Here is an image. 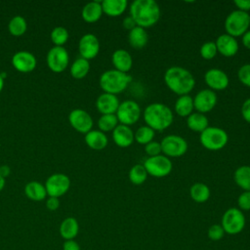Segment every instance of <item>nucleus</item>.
<instances>
[{"instance_id":"79ce46f5","label":"nucleus","mask_w":250,"mask_h":250,"mask_svg":"<svg viewBox=\"0 0 250 250\" xmlns=\"http://www.w3.org/2000/svg\"><path fill=\"white\" fill-rule=\"evenodd\" d=\"M145 151L148 155V157L159 155L162 152L161 145H160L159 142L152 141V142H150V143H148L147 145L145 146Z\"/></svg>"},{"instance_id":"393cba45","label":"nucleus","mask_w":250,"mask_h":250,"mask_svg":"<svg viewBox=\"0 0 250 250\" xmlns=\"http://www.w3.org/2000/svg\"><path fill=\"white\" fill-rule=\"evenodd\" d=\"M102 2L100 1H92L87 3L81 12L82 19L89 23H93L98 21L103 15Z\"/></svg>"},{"instance_id":"e433bc0d","label":"nucleus","mask_w":250,"mask_h":250,"mask_svg":"<svg viewBox=\"0 0 250 250\" xmlns=\"http://www.w3.org/2000/svg\"><path fill=\"white\" fill-rule=\"evenodd\" d=\"M51 40L55 46H62L68 40L69 33L66 28L62 26H57L51 31Z\"/></svg>"},{"instance_id":"37998d69","label":"nucleus","mask_w":250,"mask_h":250,"mask_svg":"<svg viewBox=\"0 0 250 250\" xmlns=\"http://www.w3.org/2000/svg\"><path fill=\"white\" fill-rule=\"evenodd\" d=\"M241 115L246 122L250 123V98L243 102L241 105Z\"/></svg>"},{"instance_id":"aec40b11","label":"nucleus","mask_w":250,"mask_h":250,"mask_svg":"<svg viewBox=\"0 0 250 250\" xmlns=\"http://www.w3.org/2000/svg\"><path fill=\"white\" fill-rule=\"evenodd\" d=\"M111 62L114 69L128 73L133 66V59L130 53L124 49H117L111 55Z\"/></svg>"},{"instance_id":"dca6fc26","label":"nucleus","mask_w":250,"mask_h":250,"mask_svg":"<svg viewBox=\"0 0 250 250\" xmlns=\"http://www.w3.org/2000/svg\"><path fill=\"white\" fill-rule=\"evenodd\" d=\"M204 81L212 91H222L228 88L229 78L228 74L220 68H210L204 74Z\"/></svg>"},{"instance_id":"f8f14e48","label":"nucleus","mask_w":250,"mask_h":250,"mask_svg":"<svg viewBox=\"0 0 250 250\" xmlns=\"http://www.w3.org/2000/svg\"><path fill=\"white\" fill-rule=\"evenodd\" d=\"M69 188L70 179L68 178V176L62 173H56L51 175L45 183L47 194L53 197H61L69 189Z\"/></svg>"},{"instance_id":"f3484780","label":"nucleus","mask_w":250,"mask_h":250,"mask_svg":"<svg viewBox=\"0 0 250 250\" xmlns=\"http://www.w3.org/2000/svg\"><path fill=\"white\" fill-rule=\"evenodd\" d=\"M12 64L18 71L28 73L36 67V59L30 52L20 51L12 57Z\"/></svg>"},{"instance_id":"8fccbe9b","label":"nucleus","mask_w":250,"mask_h":250,"mask_svg":"<svg viewBox=\"0 0 250 250\" xmlns=\"http://www.w3.org/2000/svg\"><path fill=\"white\" fill-rule=\"evenodd\" d=\"M10 172H11V169L8 165L0 166V176L3 177L4 179L10 175Z\"/></svg>"},{"instance_id":"423d86ee","label":"nucleus","mask_w":250,"mask_h":250,"mask_svg":"<svg viewBox=\"0 0 250 250\" xmlns=\"http://www.w3.org/2000/svg\"><path fill=\"white\" fill-rule=\"evenodd\" d=\"M249 14L239 10L230 12L225 21V29L227 34L236 38L242 36L249 28Z\"/></svg>"},{"instance_id":"c756f323","label":"nucleus","mask_w":250,"mask_h":250,"mask_svg":"<svg viewBox=\"0 0 250 250\" xmlns=\"http://www.w3.org/2000/svg\"><path fill=\"white\" fill-rule=\"evenodd\" d=\"M189 195L194 202L204 203L210 198L211 191L204 183H195L189 188Z\"/></svg>"},{"instance_id":"58836bf2","label":"nucleus","mask_w":250,"mask_h":250,"mask_svg":"<svg viewBox=\"0 0 250 250\" xmlns=\"http://www.w3.org/2000/svg\"><path fill=\"white\" fill-rule=\"evenodd\" d=\"M207 235L212 241H219L224 237L225 231L220 224H214L209 227L207 230Z\"/></svg>"},{"instance_id":"b1692460","label":"nucleus","mask_w":250,"mask_h":250,"mask_svg":"<svg viewBox=\"0 0 250 250\" xmlns=\"http://www.w3.org/2000/svg\"><path fill=\"white\" fill-rule=\"evenodd\" d=\"M59 232L64 240L74 239L79 232L78 221L73 217L65 218L60 225Z\"/></svg>"},{"instance_id":"72a5a7b5","label":"nucleus","mask_w":250,"mask_h":250,"mask_svg":"<svg viewBox=\"0 0 250 250\" xmlns=\"http://www.w3.org/2000/svg\"><path fill=\"white\" fill-rule=\"evenodd\" d=\"M155 136V132L148 126H141L137 129L136 132H134V139L135 141L140 145H147L148 143L153 141V138Z\"/></svg>"},{"instance_id":"9b49d317","label":"nucleus","mask_w":250,"mask_h":250,"mask_svg":"<svg viewBox=\"0 0 250 250\" xmlns=\"http://www.w3.org/2000/svg\"><path fill=\"white\" fill-rule=\"evenodd\" d=\"M47 64L56 73L62 72L68 65L69 56L67 51L62 46H54L47 54Z\"/></svg>"},{"instance_id":"ddd939ff","label":"nucleus","mask_w":250,"mask_h":250,"mask_svg":"<svg viewBox=\"0 0 250 250\" xmlns=\"http://www.w3.org/2000/svg\"><path fill=\"white\" fill-rule=\"evenodd\" d=\"M192 99H193L194 109L197 112H200L203 114L210 112L212 109H214L218 102L217 94L214 91L210 90L209 88L200 90L195 94L194 98Z\"/></svg>"},{"instance_id":"7ed1b4c3","label":"nucleus","mask_w":250,"mask_h":250,"mask_svg":"<svg viewBox=\"0 0 250 250\" xmlns=\"http://www.w3.org/2000/svg\"><path fill=\"white\" fill-rule=\"evenodd\" d=\"M144 120L146 126L155 131H164L169 128L174 120L172 109L164 104H149L144 110Z\"/></svg>"},{"instance_id":"603ef678","label":"nucleus","mask_w":250,"mask_h":250,"mask_svg":"<svg viewBox=\"0 0 250 250\" xmlns=\"http://www.w3.org/2000/svg\"><path fill=\"white\" fill-rule=\"evenodd\" d=\"M3 87H4V78H3V77L1 76V74H0V92L2 91Z\"/></svg>"},{"instance_id":"2f4dec72","label":"nucleus","mask_w":250,"mask_h":250,"mask_svg":"<svg viewBox=\"0 0 250 250\" xmlns=\"http://www.w3.org/2000/svg\"><path fill=\"white\" fill-rule=\"evenodd\" d=\"M89 70H90V62L89 61L83 58L76 59L70 66V74L75 79L84 78L88 74Z\"/></svg>"},{"instance_id":"de8ad7c7","label":"nucleus","mask_w":250,"mask_h":250,"mask_svg":"<svg viewBox=\"0 0 250 250\" xmlns=\"http://www.w3.org/2000/svg\"><path fill=\"white\" fill-rule=\"evenodd\" d=\"M122 24H123V27H124L125 29H127L128 31L132 30L134 27L137 26L135 21L133 20V18H132L131 16H128V17L124 18V20H123V21H122Z\"/></svg>"},{"instance_id":"f03ea898","label":"nucleus","mask_w":250,"mask_h":250,"mask_svg":"<svg viewBox=\"0 0 250 250\" xmlns=\"http://www.w3.org/2000/svg\"><path fill=\"white\" fill-rule=\"evenodd\" d=\"M130 16L137 26L146 29L158 22L161 11L158 3L154 0H135L130 5Z\"/></svg>"},{"instance_id":"4c0bfd02","label":"nucleus","mask_w":250,"mask_h":250,"mask_svg":"<svg viewBox=\"0 0 250 250\" xmlns=\"http://www.w3.org/2000/svg\"><path fill=\"white\" fill-rule=\"evenodd\" d=\"M218 51H217V47L215 42L213 41H207L205 43H203L200 47L199 50V54L200 56L204 59V60H212L216 57Z\"/></svg>"},{"instance_id":"864d4df0","label":"nucleus","mask_w":250,"mask_h":250,"mask_svg":"<svg viewBox=\"0 0 250 250\" xmlns=\"http://www.w3.org/2000/svg\"><path fill=\"white\" fill-rule=\"evenodd\" d=\"M249 22H250V14H249Z\"/></svg>"},{"instance_id":"6ab92c4d","label":"nucleus","mask_w":250,"mask_h":250,"mask_svg":"<svg viewBox=\"0 0 250 250\" xmlns=\"http://www.w3.org/2000/svg\"><path fill=\"white\" fill-rule=\"evenodd\" d=\"M120 102L116 95L103 93L96 101V107L102 114H115Z\"/></svg>"},{"instance_id":"20e7f679","label":"nucleus","mask_w":250,"mask_h":250,"mask_svg":"<svg viewBox=\"0 0 250 250\" xmlns=\"http://www.w3.org/2000/svg\"><path fill=\"white\" fill-rule=\"evenodd\" d=\"M132 81V76L128 73L116 69H108L100 76V86L104 93L117 95L127 89Z\"/></svg>"},{"instance_id":"f257e3e1","label":"nucleus","mask_w":250,"mask_h":250,"mask_svg":"<svg viewBox=\"0 0 250 250\" xmlns=\"http://www.w3.org/2000/svg\"><path fill=\"white\" fill-rule=\"evenodd\" d=\"M164 82L167 88L178 96L188 95L195 86V79L192 73L188 69L178 65L166 69Z\"/></svg>"},{"instance_id":"a878e982","label":"nucleus","mask_w":250,"mask_h":250,"mask_svg":"<svg viewBox=\"0 0 250 250\" xmlns=\"http://www.w3.org/2000/svg\"><path fill=\"white\" fill-rule=\"evenodd\" d=\"M128 2L126 0H104L102 1L103 13L108 17L121 16L127 9Z\"/></svg>"},{"instance_id":"c85d7f7f","label":"nucleus","mask_w":250,"mask_h":250,"mask_svg":"<svg viewBox=\"0 0 250 250\" xmlns=\"http://www.w3.org/2000/svg\"><path fill=\"white\" fill-rule=\"evenodd\" d=\"M24 193L29 199H31L33 201L44 200L47 196V191H46L45 186H43L42 184L35 182V181L29 182L28 184H26V186L24 188Z\"/></svg>"},{"instance_id":"a18cd8bd","label":"nucleus","mask_w":250,"mask_h":250,"mask_svg":"<svg viewBox=\"0 0 250 250\" xmlns=\"http://www.w3.org/2000/svg\"><path fill=\"white\" fill-rule=\"evenodd\" d=\"M234 5L237 8L236 10L246 12L250 11V0H235Z\"/></svg>"},{"instance_id":"a19ab883","label":"nucleus","mask_w":250,"mask_h":250,"mask_svg":"<svg viewBox=\"0 0 250 250\" xmlns=\"http://www.w3.org/2000/svg\"><path fill=\"white\" fill-rule=\"evenodd\" d=\"M238 209L243 211L250 210V191H243L239 194L237 198Z\"/></svg>"},{"instance_id":"473e14b6","label":"nucleus","mask_w":250,"mask_h":250,"mask_svg":"<svg viewBox=\"0 0 250 250\" xmlns=\"http://www.w3.org/2000/svg\"><path fill=\"white\" fill-rule=\"evenodd\" d=\"M128 177L132 184L139 186L146 182L147 178V173L143 164H135L129 170Z\"/></svg>"},{"instance_id":"5701e85b","label":"nucleus","mask_w":250,"mask_h":250,"mask_svg":"<svg viewBox=\"0 0 250 250\" xmlns=\"http://www.w3.org/2000/svg\"><path fill=\"white\" fill-rule=\"evenodd\" d=\"M148 42V34L145 28L136 26L128 32L129 45L137 50H141L146 46Z\"/></svg>"},{"instance_id":"c9c22d12","label":"nucleus","mask_w":250,"mask_h":250,"mask_svg":"<svg viewBox=\"0 0 250 250\" xmlns=\"http://www.w3.org/2000/svg\"><path fill=\"white\" fill-rule=\"evenodd\" d=\"M118 123L116 114H102L98 120V127L100 131L105 133L113 131Z\"/></svg>"},{"instance_id":"9d476101","label":"nucleus","mask_w":250,"mask_h":250,"mask_svg":"<svg viewBox=\"0 0 250 250\" xmlns=\"http://www.w3.org/2000/svg\"><path fill=\"white\" fill-rule=\"evenodd\" d=\"M163 155L170 157H181L183 156L188 148V145L186 139L178 135H167L160 142Z\"/></svg>"},{"instance_id":"09e8293b","label":"nucleus","mask_w":250,"mask_h":250,"mask_svg":"<svg viewBox=\"0 0 250 250\" xmlns=\"http://www.w3.org/2000/svg\"><path fill=\"white\" fill-rule=\"evenodd\" d=\"M241 41H242V45L250 50V30H247L242 36H241Z\"/></svg>"},{"instance_id":"cd10ccee","label":"nucleus","mask_w":250,"mask_h":250,"mask_svg":"<svg viewBox=\"0 0 250 250\" xmlns=\"http://www.w3.org/2000/svg\"><path fill=\"white\" fill-rule=\"evenodd\" d=\"M175 112L181 117H188L193 112V99L189 95L179 96L174 105Z\"/></svg>"},{"instance_id":"c03bdc74","label":"nucleus","mask_w":250,"mask_h":250,"mask_svg":"<svg viewBox=\"0 0 250 250\" xmlns=\"http://www.w3.org/2000/svg\"><path fill=\"white\" fill-rule=\"evenodd\" d=\"M46 207L50 210V211H55L60 207V200L58 197H53V196H49L46 200Z\"/></svg>"},{"instance_id":"f704fd0d","label":"nucleus","mask_w":250,"mask_h":250,"mask_svg":"<svg viewBox=\"0 0 250 250\" xmlns=\"http://www.w3.org/2000/svg\"><path fill=\"white\" fill-rule=\"evenodd\" d=\"M27 28L26 21L21 16H15L8 23L9 32L14 36L22 35Z\"/></svg>"},{"instance_id":"6e6552de","label":"nucleus","mask_w":250,"mask_h":250,"mask_svg":"<svg viewBox=\"0 0 250 250\" xmlns=\"http://www.w3.org/2000/svg\"><path fill=\"white\" fill-rule=\"evenodd\" d=\"M143 165L147 175H150L155 178L166 177L171 173L173 169L171 159L163 154L147 157Z\"/></svg>"},{"instance_id":"a211bd4d","label":"nucleus","mask_w":250,"mask_h":250,"mask_svg":"<svg viewBox=\"0 0 250 250\" xmlns=\"http://www.w3.org/2000/svg\"><path fill=\"white\" fill-rule=\"evenodd\" d=\"M215 44H216L218 53H220L222 56L227 58L235 56L239 48L236 38L227 33H224L218 36V38L215 41Z\"/></svg>"},{"instance_id":"39448f33","label":"nucleus","mask_w":250,"mask_h":250,"mask_svg":"<svg viewBox=\"0 0 250 250\" xmlns=\"http://www.w3.org/2000/svg\"><path fill=\"white\" fill-rule=\"evenodd\" d=\"M199 141L202 146L206 149L216 151L221 150L227 146L229 142V135L220 127L208 126L200 133Z\"/></svg>"},{"instance_id":"bb28decb","label":"nucleus","mask_w":250,"mask_h":250,"mask_svg":"<svg viewBox=\"0 0 250 250\" xmlns=\"http://www.w3.org/2000/svg\"><path fill=\"white\" fill-rule=\"evenodd\" d=\"M187 126L189 130L200 134L209 126V121L205 114L196 111L187 117Z\"/></svg>"},{"instance_id":"1a4fd4ad","label":"nucleus","mask_w":250,"mask_h":250,"mask_svg":"<svg viewBox=\"0 0 250 250\" xmlns=\"http://www.w3.org/2000/svg\"><path fill=\"white\" fill-rule=\"evenodd\" d=\"M115 114L120 124L130 127L140 119L142 109L137 102L126 100L120 103Z\"/></svg>"},{"instance_id":"4468645a","label":"nucleus","mask_w":250,"mask_h":250,"mask_svg":"<svg viewBox=\"0 0 250 250\" xmlns=\"http://www.w3.org/2000/svg\"><path fill=\"white\" fill-rule=\"evenodd\" d=\"M68 121L73 129L82 134H87L91 131L94 124L92 116L86 110L81 108L71 110L68 115Z\"/></svg>"},{"instance_id":"0eeeda50","label":"nucleus","mask_w":250,"mask_h":250,"mask_svg":"<svg viewBox=\"0 0 250 250\" xmlns=\"http://www.w3.org/2000/svg\"><path fill=\"white\" fill-rule=\"evenodd\" d=\"M246 224V219L241 210L236 207L229 208L222 216L221 226L225 233L234 235L240 233Z\"/></svg>"},{"instance_id":"412c9836","label":"nucleus","mask_w":250,"mask_h":250,"mask_svg":"<svg viewBox=\"0 0 250 250\" xmlns=\"http://www.w3.org/2000/svg\"><path fill=\"white\" fill-rule=\"evenodd\" d=\"M112 139L119 147H128L135 141L133 130L129 126L122 124H118L112 131Z\"/></svg>"},{"instance_id":"ea45409f","label":"nucleus","mask_w":250,"mask_h":250,"mask_svg":"<svg viewBox=\"0 0 250 250\" xmlns=\"http://www.w3.org/2000/svg\"><path fill=\"white\" fill-rule=\"evenodd\" d=\"M237 77L244 86L250 88V63H245L239 67Z\"/></svg>"},{"instance_id":"7c9ffc66","label":"nucleus","mask_w":250,"mask_h":250,"mask_svg":"<svg viewBox=\"0 0 250 250\" xmlns=\"http://www.w3.org/2000/svg\"><path fill=\"white\" fill-rule=\"evenodd\" d=\"M235 184L243 189V191H250V166H239L233 174Z\"/></svg>"},{"instance_id":"4be33fe9","label":"nucleus","mask_w":250,"mask_h":250,"mask_svg":"<svg viewBox=\"0 0 250 250\" xmlns=\"http://www.w3.org/2000/svg\"><path fill=\"white\" fill-rule=\"evenodd\" d=\"M86 145L94 150H102L108 144V139L105 133L100 130H91L85 134Z\"/></svg>"},{"instance_id":"3c124183","label":"nucleus","mask_w":250,"mask_h":250,"mask_svg":"<svg viewBox=\"0 0 250 250\" xmlns=\"http://www.w3.org/2000/svg\"><path fill=\"white\" fill-rule=\"evenodd\" d=\"M4 187H5V179L0 176V191L4 188Z\"/></svg>"},{"instance_id":"2eb2a0df","label":"nucleus","mask_w":250,"mask_h":250,"mask_svg":"<svg viewBox=\"0 0 250 250\" xmlns=\"http://www.w3.org/2000/svg\"><path fill=\"white\" fill-rule=\"evenodd\" d=\"M78 51L81 58L89 61L96 58L100 52V41L92 33L84 34L78 43Z\"/></svg>"},{"instance_id":"49530a36","label":"nucleus","mask_w":250,"mask_h":250,"mask_svg":"<svg viewBox=\"0 0 250 250\" xmlns=\"http://www.w3.org/2000/svg\"><path fill=\"white\" fill-rule=\"evenodd\" d=\"M62 250H81L80 245L74 239L64 240L62 244Z\"/></svg>"}]
</instances>
